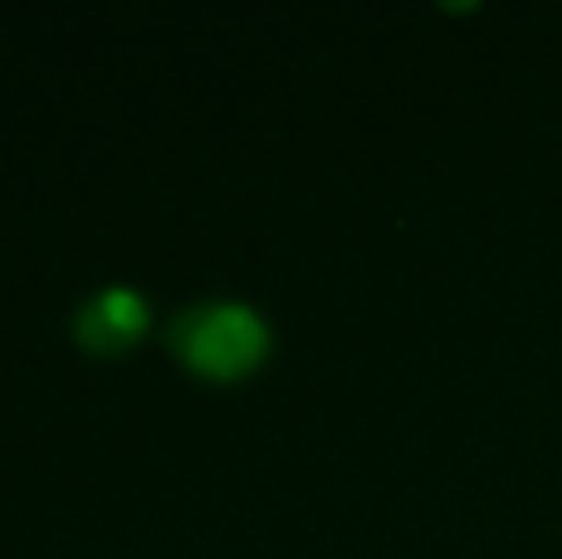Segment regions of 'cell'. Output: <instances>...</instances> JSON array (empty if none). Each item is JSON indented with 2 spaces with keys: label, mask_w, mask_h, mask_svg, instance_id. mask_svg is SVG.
I'll return each mask as SVG.
<instances>
[{
  "label": "cell",
  "mask_w": 562,
  "mask_h": 559,
  "mask_svg": "<svg viewBox=\"0 0 562 559\" xmlns=\"http://www.w3.org/2000/svg\"><path fill=\"white\" fill-rule=\"evenodd\" d=\"M146 322V306L131 288H104L92 299H85L74 314L77 337L92 349H115L131 342Z\"/></svg>",
  "instance_id": "2"
},
{
  "label": "cell",
  "mask_w": 562,
  "mask_h": 559,
  "mask_svg": "<svg viewBox=\"0 0 562 559\" xmlns=\"http://www.w3.org/2000/svg\"><path fill=\"white\" fill-rule=\"evenodd\" d=\"M169 342L200 372L229 376L249 368L260 357L265 326L241 303H195L172 318Z\"/></svg>",
  "instance_id": "1"
}]
</instances>
